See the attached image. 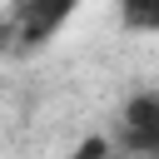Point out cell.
<instances>
[{
	"mask_svg": "<svg viewBox=\"0 0 159 159\" xmlns=\"http://www.w3.org/2000/svg\"><path fill=\"white\" fill-rule=\"evenodd\" d=\"M114 149L129 159H159V89H134L114 114Z\"/></svg>",
	"mask_w": 159,
	"mask_h": 159,
	"instance_id": "6da1fadb",
	"label": "cell"
},
{
	"mask_svg": "<svg viewBox=\"0 0 159 159\" xmlns=\"http://www.w3.org/2000/svg\"><path fill=\"white\" fill-rule=\"evenodd\" d=\"M80 10V0H20L15 5V45L20 50H40V45H50L65 25H70V15Z\"/></svg>",
	"mask_w": 159,
	"mask_h": 159,
	"instance_id": "7a4b0ae2",
	"label": "cell"
},
{
	"mask_svg": "<svg viewBox=\"0 0 159 159\" xmlns=\"http://www.w3.org/2000/svg\"><path fill=\"white\" fill-rule=\"evenodd\" d=\"M114 20L124 35H159V0H114Z\"/></svg>",
	"mask_w": 159,
	"mask_h": 159,
	"instance_id": "3957f363",
	"label": "cell"
}]
</instances>
